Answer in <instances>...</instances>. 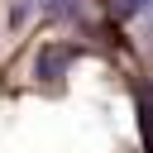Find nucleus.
Masks as SVG:
<instances>
[{"instance_id": "f257e3e1", "label": "nucleus", "mask_w": 153, "mask_h": 153, "mask_svg": "<svg viewBox=\"0 0 153 153\" xmlns=\"http://www.w3.org/2000/svg\"><path fill=\"white\" fill-rule=\"evenodd\" d=\"M72 57H76V48H72V43H48V48H38V57H33V76L57 81V76L72 67Z\"/></svg>"}, {"instance_id": "f03ea898", "label": "nucleus", "mask_w": 153, "mask_h": 153, "mask_svg": "<svg viewBox=\"0 0 153 153\" xmlns=\"http://www.w3.org/2000/svg\"><path fill=\"white\" fill-rule=\"evenodd\" d=\"M143 5H148V0H105V14H110V19H134Z\"/></svg>"}, {"instance_id": "7ed1b4c3", "label": "nucleus", "mask_w": 153, "mask_h": 153, "mask_svg": "<svg viewBox=\"0 0 153 153\" xmlns=\"http://www.w3.org/2000/svg\"><path fill=\"white\" fill-rule=\"evenodd\" d=\"M24 10H48V14H72L76 0H24Z\"/></svg>"}, {"instance_id": "20e7f679", "label": "nucleus", "mask_w": 153, "mask_h": 153, "mask_svg": "<svg viewBox=\"0 0 153 153\" xmlns=\"http://www.w3.org/2000/svg\"><path fill=\"white\" fill-rule=\"evenodd\" d=\"M148 5H153V0H148Z\"/></svg>"}]
</instances>
